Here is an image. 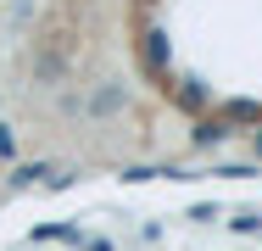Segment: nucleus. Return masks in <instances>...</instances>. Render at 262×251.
Returning a JSON list of instances; mask_svg holds the SVG:
<instances>
[{
  "instance_id": "obj_1",
  "label": "nucleus",
  "mask_w": 262,
  "mask_h": 251,
  "mask_svg": "<svg viewBox=\"0 0 262 251\" xmlns=\"http://www.w3.org/2000/svg\"><path fill=\"white\" fill-rule=\"evenodd\" d=\"M145 61H151V67H162V61H167V34H162V28H151V34H145Z\"/></svg>"
}]
</instances>
